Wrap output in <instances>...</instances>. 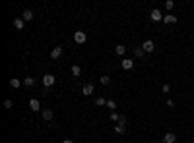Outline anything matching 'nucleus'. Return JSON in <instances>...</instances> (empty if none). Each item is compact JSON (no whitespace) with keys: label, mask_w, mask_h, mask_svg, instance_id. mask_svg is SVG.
I'll return each mask as SVG.
<instances>
[{"label":"nucleus","mask_w":194,"mask_h":143,"mask_svg":"<svg viewBox=\"0 0 194 143\" xmlns=\"http://www.w3.org/2000/svg\"><path fill=\"white\" fill-rule=\"evenodd\" d=\"M29 108H31L33 112H37V110H41V103H39L37 99H31V101H29Z\"/></svg>","instance_id":"obj_4"},{"label":"nucleus","mask_w":194,"mask_h":143,"mask_svg":"<svg viewBox=\"0 0 194 143\" xmlns=\"http://www.w3.org/2000/svg\"><path fill=\"white\" fill-rule=\"evenodd\" d=\"M118 118H120V116H118L116 112H111V120H115V122H118Z\"/></svg>","instance_id":"obj_23"},{"label":"nucleus","mask_w":194,"mask_h":143,"mask_svg":"<svg viewBox=\"0 0 194 143\" xmlns=\"http://www.w3.org/2000/svg\"><path fill=\"white\" fill-rule=\"evenodd\" d=\"M70 72H72V76H74V78H78V76H80V74H82V68H80V66H72L70 68Z\"/></svg>","instance_id":"obj_11"},{"label":"nucleus","mask_w":194,"mask_h":143,"mask_svg":"<svg viewBox=\"0 0 194 143\" xmlns=\"http://www.w3.org/2000/svg\"><path fill=\"white\" fill-rule=\"evenodd\" d=\"M132 68H134V60L124 58L122 60V70H132Z\"/></svg>","instance_id":"obj_7"},{"label":"nucleus","mask_w":194,"mask_h":143,"mask_svg":"<svg viewBox=\"0 0 194 143\" xmlns=\"http://www.w3.org/2000/svg\"><path fill=\"white\" fill-rule=\"evenodd\" d=\"M115 131H116V133H124V126H122V124H116Z\"/></svg>","instance_id":"obj_21"},{"label":"nucleus","mask_w":194,"mask_h":143,"mask_svg":"<svg viewBox=\"0 0 194 143\" xmlns=\"http://www.w3.org/2000/svg\"><path fill=\"white\" fill-rule=\"evenodd\" d=\"M95 104H97V106H105V104H107V101H105L103 97H97L95 99Z\"/></svg>","instance_id":"obj_18"},{"label":"nucleus","mask_w":194,"mask_h":143,"mask_svg":"<svg viewBox=\"0 0 194 143\" xmlns=\"http://www.w3.org/2000/svg\"><path fill=\"white\" fill-rule=\"evenodd\" d=\"M64 143H74V141H72V139H64Z\"/></svg>","instance_id":"obj_29"},{"label":"nucleus","mask_w":194,"mask_h":143,"mask_svg":"<svg viewBox=\"0 0 194 143\" xmlns=\"http://www.w3.org/2000/svg\"><path fill=\"white\" fill-rule=\"evenodd\" d=\"M115 52L118 54V56H122L124 52H126V46H124V45H116L115 46Z\"/></svg>","instance_id":"obj_12"},{"label":"nucleus","mask_w":194,"mask_h":143,"mask_svg":"<svg viewBox=\"0 0 194 143\" xmlns=\"http://www.w3.org/2000/svg\"><path fill=\"white\" fill-rule=\"evenodd\" d=\"M175 6V4H173V2H171V0H167V2H165V8H167V10H171V8H173Z\"/></svg>","instance_id":"obj_24"},{"label":"nucleus","mask_w":194,"mask_h":143,"mask_svg":"<svg viewBox=\"0 0 194 143\" xmlns=\"http://www.w3.org/2000/svg\"><path fill=\"white\" fill-rule=\"evenodd\" d=\"M153 48H155V45H153V41H144V45H142V50L144 52H153Z\"/></svg>","instance_id":"obj_3"},{"label":"nucleus","mask_w":194,"mask_h":143,"mask_svg":"<svg viewBox=\"0 0 194 143\" xmlns=\"http://www.w3.org/2000/svg\"><path fill=\"white\" fill-rule=\"evenodd\" d=\"M167 106H169V108H173V106H175V103L171 101V99H167Z\"/></svg>","instance_id":"obj_27"},{"label":"nucleus","mask_w":194,"mask_h":143,"mask_svg":"<svg viewBox=\"0 0 194 143\" xmlns=\"http://www.w3.org/2000/svg\"><path fill=\"white\" fill-rule=\"evenodd\" d=\"M4 108H12V101H4Z\"/></svg>","instance_id":"obj_26"},{"label":"nucleus","mask_w":194,"mask_h":143,"mask_svg":"<svg viewBox=\"0 0 194 143\" xmlns=\"http://www.w3.org/2000/svg\"><path fill=\"white\" fill-rule=\"evenodd\" d=\"M54 81H56V78H54L52 74L43 76V85H45V87H52V85H54Z\"/></svg>","instance_id":"obj_1"},{"label":"nucleus","mask_w":194,"mask_h":143,"mask_svg":"<svg viewBox=\"0 0 194 143\" xmlns=\"http://www.w3.org/2000/svg\"><path fill=\"white\" fill-rule=\"evenodd\" d=\"M43 120H52V110H43Z\"/></svg>","instance_id":"obj_17"},{"label":"nucleus","mask_w":194,"mask_h":143,"mask_svg":"<svg viewBox=\"0 0 194 143\" xmlns=\"http://www.w3.org/2000/svg\"><path fill=\"white\" fill-rule=\"evenodd\" d=\"M23 85H25V87H33V85H35V79L33 78H25L23 79Z\"/></svg>","instance_id":"obj_16"},{"label":"nucleus","mask_w":194,"mask_h":143,"mask_svg":"<svg viewBox=\"0 0 194 143\" xmlns=\"http://www.w3.org/2000/svg\"><path fill=\"white\" fill-rule=\"evenodd\" d=\"M175 141H177V136H175V133H171V131H169V133H165L163 143H175Z\"/></svg>","instance_id":"obj_8"},{"label":"nucleus","mask_w":194,"mask_h":143,"mask_svg":"<svg viewBox=\"0 0 194 143\" xmlns=\"http://www.w3.org/2000/svg\"><path fill=\"white\" fill-rule=\"evenodd\" d=\"M23 23H25V21L21 20V18H18V20H14V27H16V29H23Z\"/></svg>","instance_id":"obj_13"},{"label":"nucleus","mask_w":194,"mask_h":143,"mask_svg":"<svg viewBox=\"0 0 194 143\" xmlns=\"http://www.w3.org/2000/svg\"><path fill=\"white\" fill-rule=\"evenodd\" d=\"M163 21L165 23H177V18L175 16H163Z\"/></svg>","instance_id":"obj_15"},{"label":"nucleus","mask_w":194,"mask_h":143,"mask_svg":"<svg viewBox=\"0 0 194 143\" xmlns=\"http://www.w3.org/2000/svg\"><path fill=\"white\" fill-rule=\"evenodd\" d=\"M118 124H122V126H124V124H126V118L120 116V118H118Z\"/></svg>","instance_id":"obj_28"},{"label":"nucleus","mask_w":194,"mask_h":143,"mask_svg":"<svg viewBox=\"0 0 194 143\" xmlns=\"http://www.w3.org/2000/svg\"><path fill=\"white\" fill-rule=\"evenodd\" d=\"M85 39H87V35H85L84 31H76V33H74V41H76L78 45H84Z\"/></svg>","instance_id":"obj_2"},{"label":"nucleus","mask_w":194,"mask_h":143,"mask_svg":"<svg viewBox=\"0 0 194 143\" xmlns=\"http://www.w3.org/2000/svg\"><path fill=\"white\" fill-rule=\"evenodd\" d=\"M21 20H23V21H31V20H33V12H31V10H23V14H21Z\"/></svg>","instance_id":"obj_9"},{"label":"nucleus","mask_w":194,"mask_h":143,"mask_svg":"<svg viewBox=\"0 0 194 143\" xmlns=\"http://www.w3.org/2000/svg\"><path fill=\"white\" fill-rule=\"evenodd\" d=\"M19 85H21V81H19L18 78H12V79H10V87H14V89H18Z\"/></svg>","instance_id":"obj_14"},{"label":"nucleus","mask_w":194,"mask_h":143,"mask_svg":"<svg viewBox=\"0 0 194 143\" xmlns=\"http://www.w3.org/2000/svg\"><path fill=\"white\" fill-rule=\"evenodd\" d=\"M82 93H84L85 97H89L91 93H93V83H85L84 87H82Z\"/></svg>","instance_id":"obj_5"},{"label":"nucleus","mask_w":194,"mask_h":143,"mask_svg":"<svg viewBox=\"0 0 194 143\" xmlns=\"http://www.w3.org/2000/svg\"><path fill=\"white\" fill-rule=\"evenodd\" d=\"M60 54H62V48H60V46H54V48L51 50V58L56 60V58H60Z\"/></svg>","instance_id":"obj_6"},{"label":"nucleus","mask_w":194,"mask_h":143,"mask_svg":"<svg viewBox=\"0 0 194 143\" xmlns=\"http://www.w3.org/2000/svg\"><path fill=\"white\" fill-rule=\"evenodd\" d=\"M134 54H136V58H142L146 52H144V50H142V46H140V48H134Z\"/></svg>","instance_id":"obj_19"},{"label":"nucleus","mask_w":194,"mask_h":143,"mask_svg":"<svg viewBox=\"0 0 194 143\" xmlns=\"http://www.w3.org/2000/svg\"><path fill=\"white\" fill-rule=\"evenodd\" d=\"M161 89H163V93H169V91H171V87H169V83H165V85L161 87Z\"/></svg>","instance_id":"obj_25"},{"label":"nucleus","mask_w":194,"mask_h":143,"mask_svg":"<svg viewBox=\"0 0 194 143\" xmlns=\"http://www.w3.org/2000/svg\"><path fill=\"white\" fill-rule=\"evenodd\" d=\"M107 108H111V110L115 112V108H116V103H115V101H107Z\"/></svg>","instance_id":"obj_22"},{"label":"nucleus","mask_w":194,"mask_h":143,"mask_svg":"<svg viewBox=\"0 0 194 143\" xmlns=\"http://www.w3.org/2000/svg\"><path fill=\"white\" fill-rule=\"evenodd\" d=\"M99 81H101V83H103V85H109L111 78H109V76H101V78H99Z\"/></svg>","instance_id":"obj_20"},{"label":"nucleus","mask_w":194,"mask_h":143,"mask_svg":"<svg viewBox=\"0 0 194 143\" xmlns=\"http://www.w3.org/2000/svg\"><path fill=\"white\" fill-rule=\"evenodd\" d=\"M151 20H153V21H159V20H163L161 12H159V10H151Z\"/></svg>","instance_id":"obj_10"}]
</instances>
